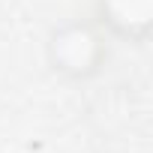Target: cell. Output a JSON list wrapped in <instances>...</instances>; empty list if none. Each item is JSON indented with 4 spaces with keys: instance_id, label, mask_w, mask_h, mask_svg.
I'll use <instances>...</instances> for the list:
<instances>
[{
    "instance_id": "obj_1",
    "label": "cell",
    "mask_w": 153,
    "mask_h": 153,
    "mask_svg": "<svg viewBox=\"0 0 153 153\" xmlns=\"http://www.w3.org/2000/svg\"><path fill=\"white\" fill-rule=\"evenodd\" d=\"M45 63L63 81H90L108 63V33L87 18H66L45 36Z\"/></svg>"
},
{
    "instance_id": "obj_2",
    "label": "cell",
    "mask_w": 153,
    "mask_h": 153,
    "mask_svg": "<svg viewBox=\"0 0 153 153\" xmlns=\"http://www.w3.org/2000/svg\"><path fill=\"white\" fill-rule=\"evenodd\" d=\"M96 24L129 45H144L153 33V0H93Z\"/></svg>"
}]
</instances>
